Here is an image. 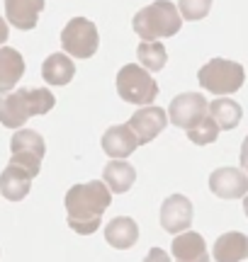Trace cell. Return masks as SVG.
<instances>
[{"mask_svg": "<svg viewBox=\"0 0 248 262\" xmlns=\"http://www.w3.org/2000/svg\"><path fill=\"white\" fill-rule=\"evenodd\" d=\"M112 192L107 189L102 180H93L86 185H73L66 194L68 226L78 235L95 233L102 224V214L110 209Z\"/></svg>", "mask_w": 248, "mask_h": 262, "instance_id": "cell-1", "label": "cell"}, {"mask_svg": "<svg viewBox=\"0 0 248 262\" xmlns=\"http://www.w3.org/2000/svg\"><path fill=\"white\" fill-rule=\"evenodd\" d=\"M56 97L47 88H17L15 93L0 95V124L8 129H19L34 114L54 110Z\"/></svg>", "mask_w": 248, "mask_h": 262, "instance_id": "cell-2", "label": "cell"}, {"mask_svg": "<svg viewBox=\"0 0 248 262\" xmlns=\"http://www.w3.org/2000/svg\"><path fill=\"white\" fill-rule=\"evenodd\" d=\"M132 27L134 34H139L143 41H158L178 34L182 27V17L171 0H156L134 15Z\"/></svg>", "mask_w": 248, "mask_h": 262, "instance_id": "cell-3", "label": "cell"}, {"mask_svg": "<svg viewBox=\"0 0 248 262\" xmlns=\"http://www.w3.org/2000/svg\"><path fill=\"white\" fill-rule=\"evenodd\" d=\"M200 85L207 93L214 95H229L241 90V85L246 80V71L243 66L236 61H226V58H212L210 63H204L197 73Z\"/></svg>", "mask_w": 248, "mask_h": 262, "instance_id": "cell-4", "label": "cell"}, {"mask_svg": "<svg viewBox=\"0 0 248 262\" xmlns=\"http://www.w3.org/2000/svg\"><path fill=\"white\" fill-rule=\"evenodd\" d=\"M117 93L122 97L124 102L129 104H151L158 95V83L153 80V75L141 68V66H134V63H127L122 66V71L117 73Z\"/></svg>", "mask_w": 248, "mask_h": 262, "instance_id": "cell-5", "label": "cell"}, {"mask_svg": "<svg viewBox=\"0 0 248 262\" xmlns=\"http://www.w3.org/2000/svg\"><path fill=\"white\" fill-rule=\"evenodd\" d=\"M10 150H12L10 163L22 170H27L32 178H37L39 170H42V158H44V153H47V141H44V136L34 129L15 131V136L10 141Z\"/></svg>", "mask_w": 248, "mask_h": 262, "instance_id": "cell-6", "label": "cell"}, {"mask_svg": "<svg viewBox=\"0 0 248 262\" xmlns=\"http://www.w3.org/2000/svg\"><path fill=\"white\" fill-rule=\"evenodd\" d=\"M97 44H100L97 27L88 17H73L61 32V47L73 58H90L97 51Z\"/></svg>", "mask_w": 248, "mask_h": 262, "instance_id": "cell-7", "label": "cell"}, {"mask_svg": "<svg viewBox=\"0 0 248 262\" xmlns=\"http://www.w3.org/2000/svg\"><path fill=\"white\" fill-rule=\"evenodd\" d=\"M207 117V100L200 93H182L171 100L168 107V119L178 129H192Z\"/></svg>", "mask_w": 248, "mask_h": 262, "instance_id": "cell-8", "label": "cell"}, {"mask_svg": "<svg viewBox=\"0 0 248 262\" xmlns=\"http://www.w3.org/2000/svg\"><path fill=\"white\" fill-rule=\"evenodd\" d=\"M166 124H168V114H166V110L156 107V104H153V107L151 104H146V107H141L139 112L132 114V119L127 122V126L132 129L136 143L141 146V143H151V141L166 129Z\"/></svg>", "mask_w": 248, "mask_h": 262, "instance_id": "cell-9", "label": "cell"}, {"mask_svg": "<svg viewBox=\"0 0 248 262\" xmlns=\"http://www.w3.org/2000/svg\"><path fill=\"white\" fill-rule=\"evenodd\" d=\"M192 202L185 194H171L161 206V226L168 233H182L192 226Z\"/></svg>", "mask_w": 248, "mask_h": 262, "instance_id": "cell-10", "label": "cell"}, {"mask_svg": "<svg viewBox=\"0 0 248 262\" xmlns=\"http://www.w3.org/2000/svg\"><path fill=\"white\" fill-rule=\"evenodd\" d=\"M210 189L219 199H241L248 194V175L239 168H219L210 175Z\"/></svg>", "mask_w": 248, "mask_h": 262, "instance_id": "cell-11", "label": "cell"}, {"mask_svg": "<svg viewBox=\"0 0 248 262\" xmlns=\"http://www.w3.org/2000/svg\"><path fill=\"white\" fill-rule=\"evenodd\" d=\"M44 10V0H5V15L15 29L29 32L37 27L39 15Z\"/></svg>", "mask_w": 248, "mask_h": 262, "instance_id": "cell-12", "label": "cell"}, {"mask_svg": "<svg viewBox=\"0 0 248 262\" xmlns=\"http://www.w3.org/2000/svg\"><path fill=\"white\" fill-rule=\"evenodd\" d=\"M139 148V143L134 139L132 129L127 124H117V126H110V129L102 134V150L112 160H124L129 158L134 150Z\"/></svg>", "mask_w": 248, "mask_h": 262, "instance_id": "cell-13", "label": "cell"}, {"mask_svg": "<svg viewBox=\"0 0 248 262\" xmlns=\"http://www.w3.org/2000/svg\"><path fill=\"white\" fill-rule=\"evenodd\" d=\"M173 260L175 262H210L207 253V243L200 233L195 231H182L175 241H173Z\"/></svg>", "mask_w": 248, "mask_h": 262, "instance_id": "cell-14", "label": "cell"}, {"mask_svg": "<svg viewBox=\"0 0 248 262\" xmlns=\"http://www.w3.org/2000/svg\"><path fill=\"white\" fill-rule=\"evenodd\" d=\"M32 180L34 178L29 175L27 170L8 163V168L3 170V175H0V194L5 196L8 202H22L29 194V189H32Z\"/></svg>", "mask_w": 248, "mask_h": 262, "instance_id": "cell-15", "label": "cell"}, {"mask_svg": "<svg viewBox=\"0 0 248 262\" xmlns=\"http://www.w3.org/2000/svg\"><path fill=\"white\" fill-rule=\"evenodd\" d=\"M214 262H241L248 257V235L239 231H229L217 238L212 248Z\"/></svg>", "mask_w": 248, "mask_h": 262, "instance_id": "cell-16", "label": "cell"}, {"mask_svg": "<svg viewBox=\"0 0 248 262\" xmlns=\"http://www.w3.org/2000/svg\"><path fill=\"white\" fill-rule=\"evenodd\" d=\"M105 241L117 250H127L139 241V226L129 216H117L105 226Z\"/></svg>", "mask_w": 248, "mask_h": 262, "instance_id": "cell-17", "label": "cell"}, {"mask_svg": "<svg viewBox=\"0 0 248 262\" xmlns=\"http://www.w3.org/2000/svg\"><path fill=\"white\" fill-rule=\"evenodd\" d=\"M25 75V58L17 49L3 47L0 49V93H10L17 80Z\"/></svg>", "mask_w": 248, "mask_h": 262, "instance_id": "cell-18", "label": "cell"}, {"mask_svg": "<svg viewBox=\"0 0 248 262\" xmlns=\"http://www.w3.org/2000/svg\"><path fill=\"white\" fill-rule=\"evenodd\" d=\"M207 114L217 122L219 131L236 129V126L241 124V119H243L241 104L236 102V100H231V97H217L212 104H207Z\"/></svg>", "mask_w": 248, "mask_h": 262, "instance_id": "cell-19", "label": "cell"}, {"mask_svg": "<svg viewBox=\"0 0 248 262\" xmlns=\"http://www.w3.org/2000/svg\"><path fill=\"white\" fill-rule=\"evenodd\" d=\"M134 180H136V170L127 160H110L102 170V182L115 194H124L134 185Z\"/></svg>", "mask_w": 248, "mask_h": 262, "instance_id": "cell-20", "label": "cell"}, {"mask_svg": "<svg viewBox=\"0 0 248 262\" xmlns=\"http://www.w3.org/2000/svg\"><path fill=\"white\" fill-rule=\"evenodd\" d=\"M76 75V66L73 61L66 56V54H51V56L42 63V78L47 80L49 85H68Z\"/></svg>", "mask_w": 248, "mask_h": 262, "instance_id": "cell-21", "label": "cell"}, {"mask_svg": "<svg viewBox=\"0 0 248 262\" xmlns=\"http://www.w3.org/2000/svg\"><path fill=\"white\" fill-rule=\"evenodd\" d=\"M136 56H139V63L141 68H146L149 73H158L166 61H168V54H166V47L161 41H141L139 49H136Z\"/></svg>", "mask_w": 248, "mask_h": 262, "instance_id": "cell-22", "label": "cell"}, {"mask_svg": "<svg viewBox=\"0 0 248 262\" xmlns=\"http://www.w3.org/2000/svg\"><path fill=\"white\" fill-rule=\"evenodd\" d=\"M217 136H219V126H217V122L212 119L210 114H207L200 124H195L192 129H188V139H190L192 143H197V146L214 143V141H217Z\"/></svg>", "mask_w": 248, "mask_h": 262, "instance_id": "cell-23", "label": "cell"}, {"mask_svg": "<svg viewBox=\"0 0 248 262\" xmlns=\"http://www.w3.org/2000/svg\"><path fill=\"white\" fill-rule=\"evenodd\" d=\"M210 10H212V0H178L180 17L190 19V22H197V19L207 17Z\"/></svg>", "mask_w": 248, "mask_h": 262, "instance_id": "cell-24", "label": "cell"}, {"mask_svg": "<svg viewBox=\"0 0 248 262\" xmlns=\"http://www.w3.org/2000/svg\"><path fill=\"white\" fill-rule=\"evenodd\" d=\"M141 262H171V257H168V253L161 250V248H151L149 255H146Z\"/></svg>", "mask_w": 248, "mask_h": 262, "instance_id": "cell-25", "label": "cell"}, {"mask_svg": "<svg viewBox=\"0 0 248 262\" xmlns=\"http://www.w3.org/2000/svg\"><path fill=\"white\" fill-rule=\"evenodd\" d=\"M239 158H241V168L246 170V175H248V136L243 139V143H241V153H239Z\"/></svg>", "mask_w": 248, "mask_h": 262, "instance_id": "cell-26", "label": "cell"}, {"mask_svg": "<svg viewBox=\"0 0 248 262\" xmlns=\"http://www.w3.org/2000/svg\"><path fill=\"white\" fill-rule=\"evenodd\" d=\"M8 37H10V29H8V22L0 17V44H5L8 41Z\"/></svg>", "mask_w": 248, "mask_h": 262, "instance_id": "cell-27", "label": "cell"}, {"mask_svg": "<svg viewBox=\"0 0 248 262\" xmlns=\"http://www.w3.org/2000/svg\"><path fill=\"white\" fill-rule=\"evenodd\" d=\"M243 214H246V216H248V194H246V196H243Z\"/></svg>", "mask_w": 248, "mask_h": 262, "instance_id": "cell-28", "label": "cell"}]
</instances>
